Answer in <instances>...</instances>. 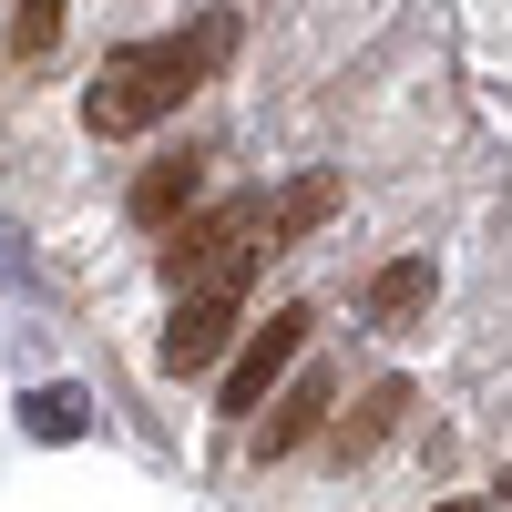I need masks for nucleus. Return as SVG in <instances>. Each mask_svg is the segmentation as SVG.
Masks as SVG:
<instances>
[{
  "label": "nucleus",
  "mask_w": 512,
  "mask_h": 512,
  "mask_svg": "<svg viewBox=\"0 0 512 512\" xmlns=\"http://www.w3.org/2000/svg\"><path fill=\"white\" fill-rule=\"evenodd\" d=\"M226 52H236V11H195L185 31L134 41V52H113V62L93 72V93H82V123H93L103 144L144 134V123L185 113V93H205V82L226 72Z\"/></svg>",
  "instance_id": "1"
},
{
  "label": "nucleus",
  "mask_w": 512,
  "mask_h": 512,
  "mask_svg": "<svg viewBox=\"0 0 512 512\" xmlns=\"http://www.w3.org/2000/svg\"><path fill=\"white\" fill-rule=\"evenodd\" d=\"M267 226H277V205H267V195L195 205V216L154 246V267H164V287H175V297H185V287H216V277H236V267H256V256H267V246H256Z\"/></svg>",
  "instance_id": "2"
},
{
  "label": "nucleus",
  "mask_w": 512,
  "mask_h": 512,
  "mask_svg": "<svg viewBox=\"0 0 512 512\" xmlns=\"http://www.w3.org/2000/svg\"><path fill=\"white\" fill-rule=\"evenodd\" d=\"M308 308H277L267 328H246V349H236V369H226V390H216V410L226 420H256L277 390H287V369H297V349H308Z\"/></svg>",
  "instance_id": "3"
},
{
  "label": "nucleus",
  "mask_w": 512,
  "mask_h": 512,
  "mask_svg": "<svg viewBox=\"0 0 512 512\" xmlns=\"http://www.w3.org/2000/svg\"><path fill=\"white\" fill-rule=\"evenodd\" d=\"M236 308H246V267L236 277H216V287H185V308H175V328H164V369L175 379H195V369H216L226 359V338H236Z\"/></svg>",
  "instance_id": "4"
},
{
  "label": "nucleus",
  "mask_w": 512,
  "mask_h": 512,
  "mask_svg": "<svg viewBox=\"0 0 512 512\" xmlns=\"http://www.w3.org/2000/svg\"><path fill=\"white\" fill-rule=\"evenodd\" d=\"M328 400H338V379L328 369H297L287 390L267 400V420H256V461H287V451H308L328 431Z\"/></svg>",
  "instance_id": "5"
},
{
  "label": "nucleus",
  "mask_w": 512,
  "mask_h": 512,
  "mask_svg": "<svg viewBox=\"0 0 512 512\" xmlns=\"http://www.w3.org/2000/svg\"><path fill=\"white\" fill-rule=\"evenodd\" d=\"M195 195H205V154H154L134 175V195H123V216H134L144 236H175L195 216Z\"/></svg>",
  "instance_id": "6"
},
{
  "label": "nucleus",
  "mask_w": 512,
  "mask_h": 512,
  "mask_svg": "<svg viewBox=\"0 0 512 512\" xmlns=\"http://www.w3.org/2000/svg\"><path fill=\"white\" fill-rule=\"evenodd\" d=\"M400 420H410V379H379V390L359 400V420H338V461H369Z\"/></svg>",
  "instance_id": "7"
},
{
  "label": "nucleus",
  "mask_w": 512,
  "mask_h": 512,
  "mask_svg": "<svg viewBox=\"0 0 512 512\" xmlns=\"http://www.w3.org/2000/svg\"><path fill=\"white\" fill-rule=\"evenodd\" d=\"M420 308H431V256H400V267L369 277V318H379V328H410Z\"/></svg>",
  "instance_id": "8"
},
{
  "label": "nucleus",
  "mask_w": 512,
  "mask_h": 512,
  "mask_svg": "<svg viewBox=\"0 0 512 512\" xmlns=\"http://www.w3.org/2000/svg\"><path fill=\"white\" fill-rule=\"evenodd\" d=\"M338 216V175H308V185H287L277 195V226H267V246H297V236H318Z\"/></svg>",
  "instance_id": "9"
},
{
  "label": "nucleus",
  "mask_w": 512,
  "mask_h": 512,
  "mask_svg": "<svg viewBox=\"0 0 512 512\" xmlns=\"http://www.w3.org/2000/svg\"><path fill=\"white\" fill-rule=\"evenodd\" d=\"M62 41V0H11V62H41Z\"/></svg>",
  "instance_id": "10"
},
{
  "label": "nucleus",
  "mask_w": 512,
  "mask_h": 512,
  "mask_svg": "<svg viewBox=\"0 0 512 512\" xmlns=\"http://www.w3.org/2000/svg\"><path fill=\"white\" fill-rule=\"evenodd\" d=\"M21 420H31V441H82V390H31Z\"/></svg>",
  "instance_id": "11"
},
{
  "label": "nucleus",
  "mask_w": 512,
  "mask_h": 512,
  "mask_svg": "<svg viewBox=\"0 0 512 512\" xmlns=\"http://www.w3.org/2000/svg\"><path fill=\"white\" fill-rule=\"evenodd\" d=\"M441 512H482V502H441Z\"/></svg>",
  "instance_id": "12"
}]
</instances>
